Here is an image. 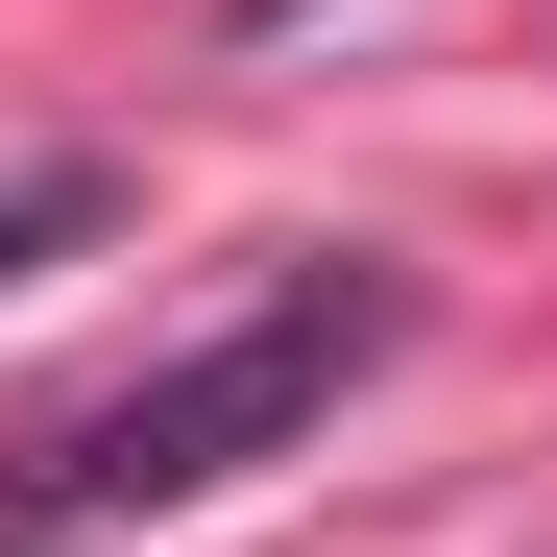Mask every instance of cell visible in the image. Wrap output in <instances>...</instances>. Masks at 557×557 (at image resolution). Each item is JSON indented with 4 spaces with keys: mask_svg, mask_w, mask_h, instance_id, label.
<instances>
[{
    "mask_svg": "<svg viewBox=\"0 0 557 557\" xmlns=\"http://www.w3.org/2000/svg\"><path fill=\"white\" fill-rule=\"evenodd\" d=\"M243 25H292V0H243Z\"/></svg>",
    "mask_w": 557,
    "mask_h": 557,
    "instance_id": "3957f363",
    "label": "cell"
},
{
    "mask_svg": "<svg viewBox=\"0 0 557 557\" xmlns=\"http://www.w3.org/2000/svg\"><path fill=\"white\" fill-rule=\"evenodd\" d=\"M412 339V267L388 243H292L267 292L219 315V339H170L146 388H98V412H49L25 460H0V557H73V533H146V509H195V485H243V460H292L363 363Z\"/></svg>",
    "mask_w": 557,
    "mask_h": 557,
    "instance_id": "6da1fadb",
    "label": "cell"
},
{
    "mask_svg": "<svg viewBox=\"0 0 557 557\" xmlns=\"http://www.w3.org/2000/svg\"><path fill=\"white\" fill-rule=\"evenodd\" d=\"M98 219H122V170H98V146H49V170H0V292H25V267H73Z\"/></svg>",
    "mask_w": 557,
    "mask_h": 557,
    "instance_id": "7a4b0ae2",
    "label": "cell"
}]
</instances>
